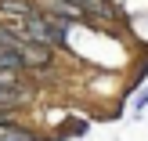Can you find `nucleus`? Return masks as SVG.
Listing matches in <instances>:
<instances>
[{"instance_id":"4","label":"nucleus","mask_w":148,"mask_h":141,"mask_svg":"<svg viewBox=\"0 0 148 141\" xmlns=\"http://www.w3.org/2000/svg\"><path fill=\"white\" fill-rule=\"evenodd\" d=\"M4 11H7V14H22V18H25V14H33L25 0H4Z\"/></svg>"},{"instance_id":"5","label":"nucleus","mask_w":148,"mask_h":141,"mask_svg":"<svg viewBox=\"0 0 148 141\" xmlns=\"http://www.w3.org/2000/svg\"><path fill=\"white\" fill-rule=\"evenodd\" d=\"M76 7H79V4H76Z\"/></svg>"},{"instance_id":"2","label":"nucleus","mask_w":148,"mask_h":141,"mask_svg":"<svg viewBox=\"0 0 148 141\" xmlns=\"http://www.w3.org/2000/svg\"><path fill=\"white\" fill-rule=\"evenodd\" d=\"M25 33L29 40L43 43V47H65V22L58 18H36V14H25Z\"/></svg>"},{"instance_id":"1","label":"nucleus","mask_w":148,"mask_h":141,"mask_svg":"<svg viewBox=\"0 0 148 141\" xmlns=\"http://www.w3.org/2000/svg\"><path fill=\"white\" fill-rule=\"evenodd\" d=\"M0 47L14 51L25 65H47L51 62V47H43V43H36V40H22L18 33H11V29H0Z\"/></svg>"},{"instance_id":"3","label":"nucleus","mask_w":148,"mask_h":141,"mask_svg":"<svg viewBox=\"0 0 148 141\" xmlns=\"http://www.w3.org/2000/svg\"><path fill=\"white\" fill-rule=\"evenodd\" d=\"M22 101V94L18 91H11V87H0V109H11V105H18Z\"/></svg>"}]
</instances>
